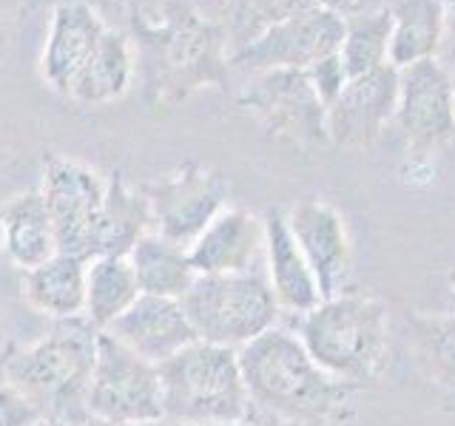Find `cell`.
I'll list each match as a JSON object with an SVG mask.
<instances>
[{
  "label": "cell",
  "mask_w": 455,
  "mask_h": 426,
  "mask_svg": "<svg viewBox=\"0 0 455 426\" xmlns=\"http://www.w3.org/2000/svg\"><path fill=\"white\" fill-rule=\"evenodd\" d=\"M142 296L128 256H92L85 264V312L97 330H108Z\"/></svg>",
  "instance_id": "obj_24"
},
{
  "label": "cell",
  "mask_w": 455,
  "mask_h": 426,
  "mask_svg": "<svg viewBox=\"0 0 455 426\" xmlns=\"http://www.w3.org/2000/svg\"><path fill=\"white\" fill-rule=\"evenodd\" d=\"M165 421L180 426H225L253 415L242 378L239 355L231 347L191 341L160 367Z\"/></svg>",
  "instance_id": "obj_4"
},
{
  "label": "cell",
  "mask_w": 455,
  "mask_h": 426,
  "mask_svg": "<svg viewBox=\"0 0 455 426\" xmlns=\"http://www.w3.org/2000/svg\"><path fill=\"white\" fill-rule=\"evenodd\" d=\"M156 60L163 63L160 77L165 89L188 94L199 83L222 80L225 57L222 40L208 20L191 9H177L156 28Z\"/></svg>",
  "instance_id": "obj_13"
},
{
  "label": "cell",
  "mask_w": 455,
  "mask_h": 426,
  "mask_svg": "<svg viewBox=\"0 0 455 426\" xmlns=\"http://www.w3.org/2000/svg\"><path fill=\"white\" fill-rule=\"evenodd\" d=\"M32 426H71V423H66V421H60V418H49V415H43V418H37Z\"/></svg>",
  "instance_id": "obj_33"
},
{
  "label": "cell",
  "mask_w": 455,
  "mask_h": 426,
  "mask_svg": "<svg viewBox=\"0 0 455 426\" xmlns=\"http://www.w3.org/2000/svg\"><path fill=\"white\" fill-rule=\"evenodd\" d=\"M447 296H450V304L455 312V270H450V276H447Z\"/></svg>",
  "instance_id": "obj_34"
},
{
  "label": "cell",
  "mask_w": 455,
  "mask_h": 426,
  "mask_svg": "<svg viewBox=\"0 0 455 426\" xmlns=\"http://www.w3.org/2000/svg\"><path fill=\"white\" fill-rule=\"evenodd\" d=\"M85 409H89V418L120 426H148L165 421L160 369L120 344L111 333L100 330Z\"/></svg>",
  "instance_id": "obj_6"
},
{
  "label": "cell",
  "mask_w": 455,
  "mask_h": 426,
  "mask_svg": "<svg viewBox=\"0 0 455 426\" xmlns=\"http://www.w3.org/2000/svg\"><path fill=\"white\" fill-rule=\"evenodd\" d=\"M182 307L199 341L231 350L274 330L282 316L265 273L196 276Z\"/></svg>",
  "instance_id": "obj_5"
},
{
  "label": "cell",
  "mask_w": 455,
  "mask_h": 426,
  "mask_svg": "<svg viewBox=\"0 0 455 426\" xmlns=\"http://www.w3.org/2000/svg\"><path fill=\"white\" fill-rule=\"evenodd\" d=\"M85 264L89 259L57 253L23 273V298L40 316L52 321L77 319L85 312Z\"/></svg>",
  "instance_id": "obj_20"
},
{
  "label": "cell",
  "mask_w": 455,
  "mask_h": 426,
  "mask_svg": "<svg viewBox=\"0 0 455 426\" xmlns=\"http://www.w3.org/2000/svg\"><path fill=\"white\" fill-rule=\"evenodd\" d=\"M253 412L291 426H324L341 415L347 383H339L310 359L296 333L274 327L236 350Z\"/></svg>",
  "instance_id": "obj_1"
},
{
  "label": "cell",
  "mask_w": 455,
  "mask_h": 426,
  "mask_svg": "<svg viewBox=\"0 0 455 426\" xmlns=\"http://www.w3.org/2000/svg\"><path fill=\"white\" fill-rule=\"evenodd\" d=\"M40 193L46 199L57 236V253L92 259L106 182L92 165L71 156H49L43 165Z\"/></svg>",
  "instance_id": "obj_8"
},
{
  "label": "cell",
  "mask_w": 455,
  "mask_h": 426,
  "mask_svg": "<svg viewBox=\"0 0 455 426\" xmlns=\"http://www.w3.org/2000/svg\"><path fill=\"white\" fill-rule=\"evenodd\" d=\"M128 262H132L140 290L146 296L182 298L196 279V270L188 259V248L154 231H148L132 248Z\"/></svg>",
  "instance_id": "obj_25"
},
{
  "label": "cell",
  "mask_w": 455,
  "mask_h": 426,
  "mask_svg": "<svg viewBox=\"0 0 455 426\" xmlns=\"http://www.w3.org/2000/svg\"><path fill=\"white\" fill-rule=\"evenodd\" d=\"M313 6H322L339 18H353V14L364 12V0H313Z\"/></svg>",
  "instance_id": "obj_30"
},
{
  "label": "cell",
  "mask_w": 455,
  "mask_h": 426,
  "mask_svg": "<svg viewBox=\"0 0 455 426\" xmlns=\"http://www.w3.org/2000/svg\"><path fill=\"white\" fill-rule=\"evenodd\" d=\"M148 231H154V225L146 193L128 188L123 174H114L111 182H106V199L94 236V256H128Z\"/></svg>",
  "instance_id": "obj_22"
},
{
  "label": "cell",
  "mask_w": 455,
  "mask_h": 426,
  "mask_svg": "<svg viewBox=\"0 0 455 426\" xmlns=\"http://www.w3.org/2000/svg\"><path fill=\"white\" fill-rule=\"evenodd\" d=\"M296 335L327 375L362 387L387 364L390 307L376 296L341 290L299 316Z\"/></svg>",
  "instance_id": "obj_3"
},
{
  "label": "cell",
  "mask_w": 455,
  "mask_h": 426,
  "mask_svg": "<svg viewBox=\"0 0 455 426\" xmlns=\"http://www.w3.org/2000/svg\"><path fill=\"white\" fill-rule=\"evenodd\" d=\"M398 68L381 66L350 77L324 111L327 139L339 148H370L395 117Z\"/></svg>",
  "instance_id": "obj_12"
},
{
  "label": "cell",
  "mask_w": 455,
  "mask_h": 426,
  "mask_svg": "<svg viewBox=\"0 0 455 426\" xmlns=\"http://www.w3.org/2000/svg\"><path fill=\"white\" fill-rule=\"evenodd\" d=\"M288 227L299 250L316 276L322 296H336L345 290L353 267V248L347 236L345 217L324 199H302L291 210H284Z\"/></svg>",
  "instance_id": "obj_15"
},
{
  "label": "cell",
  "mask_w": 455,
  "mask_h": 426,
  "mask_svg": "<svg viewBox=\"0 0 455 426\" xmlns=\"http://www.w3.org/2000/svg\"><path fill=\"white\" fill-rule=\"evenodd\" d=\"M97 338L100 330L85 316L52 321L46 335L9 350L4 378L40 409V415L80 426L89 421L85 395L97 361Z\"/></svg>",
  "instance_id": "obj_2"
},
{
  "label": "cell",
  "mask_w": 455,
  "mask_h": 426,
  "mask_svg": "<svg viewBox=\"0 0 455 426\" xmlns=\"http://www.w3.org/2000/svg\"><path fill=\"white\" fill-rule=\"evenodd\" d=\"M307 77H310V83H313V89H316V94L322 97L324 111H327V106H331L333 99L339 97V91L345 89L347 71H345V66H341V57L333 54V57H324L322 63L310 66V68H307Z\"/></svg>",
  "instance_id": "obj_28"
},
{
  "label": "cell",
  "mask_w": 455,
  "mask_h": 426,
  "mask_svg": "<svg viewBox=\"0 0 455 426\" xmlns=\"http://www.w3.org/2000/svg\"><path fill=\"white\" fill-rule=\"evenodd\" d=\"M239 103L259 120L270 134L296 142L327 139L324 103L313 89L307 71L279 68L251 75Z\"/></svg>",
  "instance_id": "obj_11"
},
{
  "label": "cell",
  "mask_w": 455,
  "mask_h": 426,
  "mask_svg": "<svg viewBox=\"0 0 455 426\" xmlns=\"http://www.w3.org/2000/svg\"><path fill=\"white\" fill-rule=\"evenodd\" d=\"M341 40H345V18L322 6H310L265 26L231 57V66L251 75L279 68L307 71L324 57L339 54Z\"/></svg>",
  "instance_id": "obj_7"
},
{
  "label": "cell",
  "mask_w": 455,
  "mask_h": 426,
  "mask_svg": "<svg viewBox=\"0 0 455 426\" xmlns=\"http://www.w3.org/2000/svg\"><path fill=\"white\" fill-rule=\"evenodd\" d=\"M154 233L188 248L228 205L231 182L220 170L188 162L151 182L146 191Z\"/></svg>",
  "instance_id": "obj_9"
},
{
  "label": "cell",
  "mask_w": 455,
  "mask_h": 426,
  "mask_svg": "<svg viewBox=\"0 0 455 426\" xmlns=\"http://www.w3.org/2000/svg\"><path fill=\"white\" fill-rule=\"evenodd\" d=\"M134 77L132 46L114 28H106L103 40L97 43L89 63L80 68V75L71 83L66 97L83 106H106L111 99H120Z\"/></svg>",
  "instance_id": "obj_23"
},
{
  "label": "cell",
  "mask_w": 455,
  "mask_h": 426,
  "mask_svg": "<svg viewBox=\"0 0 455 426\" xmlns=\"http://www.w3.org/2000/svg\"><path fill=\"white\" fill-rule=\"evenodd\" d=\"M444 49L452 57V63L447 68L455 71V0H452L450 6L444 4V46H441V51H444Z\"/></svg>",
  "instance_id": "obj_31"
},
{
  "label": "cell",
  "mask_w": 455,
  "mask_h": 426,
  "mask_svg": "<svg viewBox=\"0 0 455 426\" xmlns=\"http://www.w3.org/2000/svg\"><path fill=\"white\" fill-rule=\"evenodd\" d=\"M0 248L23 273L57 256V236L40 191L12 196L0 208Z\"/></svg>",
  "instance_id": "obj_19"
},
{
  "label": "cell",
  "mask_w": 455,
  "mask_h": 426,
  "mask_svg": "<svg viewBox=\"0 0 455 426\" xmlns=\"http://www.w3.org/2000/svg\"><path fill=\"white\" fill-rule=\"evenodd\" d=\"M196 276L265 273V219L245 208H225L188 245Z\"/></svg>",
  "instance_id": "obj_14"
},
{
  "label": "cell",
  "mask_w": 455,
  "mask_h": 426,
  "mask_svg": "<svg viewBox=\"0 0 455 426\" xmlns=\"http://www.w3.org/2000/svg\"><path fill=\"white\" fill-rule=\"evenodd\" d=\"M390 9L359 12L353 18H345V40H341L339 57L347 71V80L390 66Z\"/></svg>",
  "instance_id": "obj_27"
},
{
  "label": "cell",
  "mask_w": 455,
  "mask_h": 426,
  "mask_svg": "<svg viewBox=\"0 0 455 426\" xmlns=\"http://www.w3.org/2000/svg\"><path fill=\"white\" fill-rule=\"evenodd\" d=\"M390 66L433 60L444 46V0H395L390 6Z\"/></svg>",
  "instance_id": "obj_21"
},
{
  "label": "cell",
  "mask_w": 455,
  "mask_h": 426,
  "mask_svg": "<svg viewBox=\"0 0 455 426\" xmlns=\"http://www.w3.org/2000/svg\"><path fill=\"white\" fill-rule=\"evenodd\" d=\"M106 333L125 344L140 359L160 367L196 341V333L182 307V298H163L142 293Z\"/></svg>",
  "instance_id": "obj_16"
},
{
  "label": "cell",
  "mask_w": 455,
  "mask_h": 426,
  "mask_svg": "<svg viewBox=\"0 0 455 426\" xmlns=\"http://www.w3.org/2000/svg\"><path fill=\"white\" fill-rule=\"evenodd\" d=\"M395 128L410 151L433 154L455 134L452 68L441 57L398 68Z\"/></svg>",
  "instance_id": "obj_10"
},
{
  "label": "cell",
  "mask_w": 455,
  "mask_h": 426,
  "mask_svg": "<svg viewBox=\"0 0 455 426\" xmlns=\"http://www.w3.org/2000/svg\"><path fill=\"white\" fill-rule=\"evenodd\" d=\"M452 99H455V71H452Z\"/></svg>",
  "instance_id": "obj_35"
},
{
  "label": "cell",
  "mask_w": 455,
  "mask_h": 426,
  "mask_svg": "<svg viewBox=\"0 0 455 426\" xmlns=\"http://www.w3.org/2000/svg\"><path fill=\"white\" fill-rule=\"evenodd\" d=\"M410 344L424 375L455 392V312H419L410 321Z\"/></svg>",
  "instance_id": "obj_26"
},
{
  "label": "cell",
  "mask_w": 455,
  "mask_h": 426,
  "mask_svg": "<svg viewBox=\"0 0 455 426\" xmlns=\"http://www.w3.org/2000/svg\"><path fill=\"white\" fill-rule=\"evenodd\" d=\"M225 426H291V423H282L276 418H267V415H259V412H253L251 418L236 421V423H225Z\"/></svg>",
  "instance_id": "obj_32"
},
{
  "label": "cell",
  "mask_w": 455,
  "mask_h": 426,
  "mask_svg": "<svg viewBox=\"0 0 455 426\" xmlns=\"http://www.w3.org/2000/svg\"><path fill=\"white\" fill-rule=\"evenodd\" d=\"M106 28L108 26L100 20V14L89 4L66 0V4L57 6L40 57L43 83L57 94H68L71 83L80 75V68L89 63Z\"/></svg>",
  "instance_id": "obj_17"
},
{
  "label": "cell",
  "mask_w": 455,
  "mask_h": 426,
  "mask_svg": "<svg viewBox=\"0 0 455 426\" xmlns=\"http://www.w3.org/2000/svg\"><path fill=\"white\" fill-rule=\"evenodd\" d=\"M40 415V409L18 392L12 383H0V426H32Z\"/></svg>",
  "instance_id": "obj_29"
},
{
  "label": "cell",
  "mask_w": 455,
  "mask_h": 426,
  "mask_svg": "<svg viewBox=\"0 0 455 426\" xmlns=\"http://www.w3.org/2000/svg\"><path fill=\"white\" fill-rule=\"evenodd\" d=\"M265 279L274 290V298L282 312L291 316H305L322 302V288L313 270L299 250L296 239L288 227L284 210L265 213Z\"/></svg>",
  "instance_id": "obj_18"
}]
</instances>
